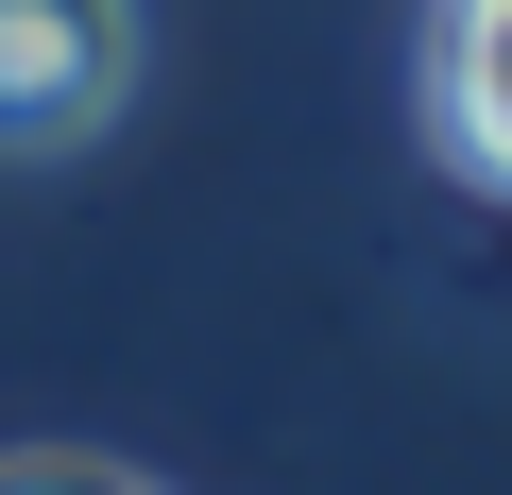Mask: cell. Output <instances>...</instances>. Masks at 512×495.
I'll list each match as a JSON object with an SVG mask.
<instances>
[{
  "instance_id": "cell-1",
  "label": "cell",
  "mask_w": 512,
  "mask_h": 495,
  "mask_svg": "<svg viewBox=\"0 0 512 495\" xmlns=\"http://www.w3.org/2000/svg\"><path fill=\"white\" fill-rule=\"evenodd\" d=\"M137 103V0H0V154H69Z\"/></svg>"
},
{
  "instance_id": "cell-2",
  "label": "cell",
  "mask_w": 512,
  "mask_h": 495,
  "mask_svg": "<svg viewBox=\"0 0 512 495\" xmlns=\"http://www.w3.org/2000/svg\"><path fill=\"white\" fill-rule=\"evenodd\" d=\"M427 137L478 188H512V0H444L427 18Z\"/></svg>"
}]
</instances>
